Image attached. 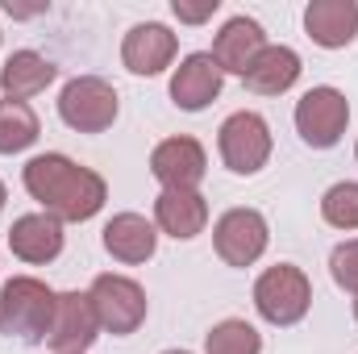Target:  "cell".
<instances>
[{
    "instance_id": "obj_12",
    "label": "cell",
    "mask_w": 358,
    "mask_h": 354,
    "mask_svg": "<svg viewBox=\"0 0 358 354\" xmlns=\"http://www.w3.org/2000/svg\"><path fill=\"white\" fill-rule=\"evenodd\" d=\"M150 171L163 187H196L208 171V155L196 138H167L155 146Z\"/></svg>"
},
{
    "instance_id": "obj_27",
    "label": "cell",
    "mask_w": 358,
    "mask_h": 354,
    "mask_svg": "<svg viewBox=\"0 0 358 354\" xmlns=\"http://www.w3.org/2000/svg\"><path fill=\"white\" fill-rule=\"evenodd\" d=\"M355 321H358V300H355Z\"/></svg>"
},
{
    "instance_id": "obj_22",
    "label": "cell",
    "mask_w": 358,
    "mask_h": 354,
    "mask_svg": "<svg viewBox=\"0 0 358 354\" xmlns=\"http://www.w3.org/2000/svg\"><path fill=\"white\" fill-rule=\"evenodd\" d=\"M321 217L334 229H358V183H334L321 200Z\"/></svg>"
},
{
    "instance_id": "obj_26",
    "label": "cell",
    "mask_w": 358,
    "mask_h": 354,
    "mask_svg": "<svg viewBox=\"0 0 358 354\" xmlns=\"http://www.w3.org/2000/svg\"><path fill=\"white\" fill-rule=\"evenodd\" d=\"M163 354H192V351H163Z\"/></svg>"
},
{
    "instance_id": "obj_1",
    "label": "cell",
    "mask_w": 358,
    "mask_h": 354,
    "mask_svg": "<svg viewBox=\"0 0 358 354\" xmlns=\"http://www.w3.org/2000/svg\"><path fill=\"white\" fill-rule=\"evenodd\" d=\"M25 192L59 221H88L104 208L108 187L92 167H80L67 155H38L25 163Z\"/></svg>"
},
{
    "instance_id": "obj_4",
    "label": "cell",
    "mask_w": 358,
    "mask_h": 354,
    "mask_svg": "<svg viewBox=\"0 0 358 354\" xmlns=\"http://www.w3.org/2000/svg\"><path fill=\"white\" fill-rule=\"evenodd\" d=\"M88 300L96 309L100 330H108L113 338H125V334H134L146 321V292L129 275H113V271L96 275L88 288Z\"/></svg>"
},
{
    "instance_id": "obj_6",
    "label": "cell",
    "mask_w": 358,
    "mask_h": 354,
    "mask_svg": "<svg viewBox=\"0 0 358 354\" xmlns=\"http://www.w3.org/2000/svg\"><path fill=\"white\" fill-rule=\"evenodd\" d=\"M346 121H350V104L338 88L321 84V88H308L296 100V129L313 150L338 146L342 134H346Z\"/></svg>"
},
{
    "instance_id": "obj_8",
    "label": "cell",
    "mask_w": 358,
    "mask_h": 354,
    "mask_svg": "<svg viewBox=\"0 0 358 354\" xmlns=\"http://www.w3.org/2000/svg\"><path fill=\"white\" fill-rule=\"evenodd\" d=\"M267 217L259 208H229L217 225H213V246L221 255V263L229 267H250L263 259L267 250Z\"/></svg>"
},
{
    "instance_id": "obj_16",
    "label": "cell",
    "mask_w": 358,
    "mask_h": 354,
    "mask_svg": "<svg viewBox=\"0 0 358 354\" xmlns=\"http://www.w3.org/2000/svg\"><path fill=\"white\" fill-rule=\"evenodd\" d=\"M304 29L317 46L342 50L358 34V4L355 0H313L304 8Z\"/></svg>"
},
{
    "instance_id": "obj_21",
    "label": "cell",
    "mask_w": 358,
    "mask_h": 354,
    "mask_svg": "<svg viewBox=\"0 0 358 354\" xmlns=\"http://www.w3.org/2000/svg\"><path fill=\"white\" fill-rule=\"evenodd\" d=\"M204 354H263V338H259V330L250 321L229 317V321H221V325L208 330Z\"/></svg>"
},
{
    "instance_id": "obj_24",
    "label": "cell",
    "mask_w": 358,
    "mask_h": 354,
    "mask_svg": "<svg viewBox=\"0 0 358 354\" xmlns=\"http://www.w3.org/2000/svg\"><path fill=\"white\" fill-rule=\"evenodd\" d=\"M217 4H221V0H204V4H183V0H176L171 8H176L179 21H192V25H200V21H208V17L217 13Z\"/></svg>"
},
{
    "instance_id": "obj_18",
    "label": "cell",
    "mask_w": 358,
    "mask_h": 354,
    "mask_svg": "<svg viewBox=\"0 0 358 354\" xmlns=\"http://www.w3.org/2000/svg\"><path fill=\"white\" fill-rule=\"evenodd\" d=\"M55 76H59V67L50 59H42L34 50H17V55H8V63L0 71V92H4V100H21L25 104L29 96L50 88Z\"/></svg>"
},
{
    "instance_id": "obj_9",
    "label": "cell",
    "mask_w": 358,
    "mask_h": 354,
    "mask_svg": "<svg viewBox=\"0 0 358 354\" xmlns=\"http://www.w3.org/2000/svg\"><path fill=\"white\" fill-rule=\"evenodd\" d=\"M96 334H100V321H96L88 292H59L46 342L59 354H84L96 342Z\"/></svg>"
},
{
    "instance_id": "obj_13",
    "label": "cell",
    "mask_w": 358,
    "mask_h": 354,
    "mask_svg": "<svg viewBox=\"0 0 358 354\" xmlns=\"http://www.w3.org/2000/svg\"><path fill=\"white\" fill-rule=\"evenodd\" d=\"M171 59H176V34L159 21L134 25L121 42V63L134 76H159L163 67H171Z\"/></svg>"
},
{
    "instance_id": "obj_5",
    "label": "cell",
    "mask_w": 358,
    "mask_h": 354,
    "mask_svg": "<svg viewBox=\"0 0 358 354\" xmlns=\"http://www.w3.org/2000/svg\"><path fill=\"white\" fill-rule=\"evenodd\" d=\"M217 146H221V159L234 176H255L271 159V125L259 113L242 108V113L225 117V125L217 134Z\"/></svg>"
},
{
    "instance_id": "obj_20",
    "label": "cell",
    "mask_w": 358,
    "mask_h": 354,
    "mask_svg": "<svg viewBox=\"0 0 358 354\" xmlns=\"http://www.w3.org/2000/svg\"><path fill=\"white\" fill-rule=\"evenodd\" d=\"M42 134L38 113L21 100H0V155H17L25 146H34Z\"/></svg>"
},
{
    "instance_id": "obj_14",
    "label": "cell",
    "mask_w": 358,
    "mask_h": 354,
    "mask_svg": "<svg viewBox=\"0 0 358 354\" xmlns=\"http://www.w3.org/2000/svg\"><path fill=\"white\" fill-rule=\"evenodd\" d=\"M155 225L163 234H171L179 242L204 234L208 225V200L196 192V187H163L159 200H155Z\"/></svg>"
},
{
    "instance_id": "obj_17",
    "label": "cell",
    "mask_w": 358,
    "mask_h": 354,
    "mask_svg": "<svg viewBox=\"0 0 358 354\" xmlns=\"http://www.w3.org/2000/svg\"><path fill=\"white\" fill-rule=\"evenodd\" d=\"M159 246V229L138 213H117L104 225V250L121 263H146Z\"/></svg>"
},
{
    "instance_id": "obj_15",
    "label": "cell",
    "mask_w": 358,
    "mask_h": 354,
    "mask_svg": "<svg viewBox=\"0 0 358 354\" xmlns=\"http://www.w3.org/2000/svg\"><path fill=\"white\" fill-rule=\"evenodd\" d=\"M8 246L21 263H50L63 255V221L50 213H25L13 221Z\"/></svg>"
},
{
    "instance_id": "obj_2",
    "label": "cell",
    "mask_w": 358,
    "mask_h": 354,
    "mask_svg": "<svg viewBox=\"0 0 358 354\" xmlns=\"http://www.w3.org/2000/svg\"><path fill=\"white\" fill-rule=\"evenodd\" d=\"M55 300H59V292H50L34 275L8 279L0 288V330L21 342H42L55 321Z\"/></svg>"
},
{
    "instance_id": "obj_23",
    "label": "cell",
    "mask_w": 358,
    "mask_h": 354,
    "mask_svg": "<svg viewBox=\"0 0 358 354\" xmlns=\"http://www.w3.org/2000/svg\"><path fill=\"white\" fill-rule=\"evenodd\" d=\"M329 275H334V283H338L342 292H355L358 296V238L334 246V255H329Z\"/></svg>"
},
{
    "instance_id": "obj_28",
    "label": "cell",
    "mask_w": 358,
    "mask_h": 354,
    "mask_svg": "<svg viewBox=\"0 0 358 354\" xmlns=\"http://www.w3.org/2000/svg\"><path fill=\"white\" fill-rule=\"evenodd\" d=\"M355 155H358V150H355Z\"/></svg>"
},
{
    "instance_id": "obj_7",
    "label": "cell",
    "mask_w": 358,
    "mask_h": 354,
    "mask_svg": "<svg viewBox=\"0 0 358 354\" xmlns=\"http://www.w3.org/2000/svg\"><path fill=\"white\" fill-rule=\"evenodd\" d=\"M59 117L80 134H104L117 121V92L100 76H80L59 96Z\"/></svg>"
},
{
    "instance_id": "obj_3",
    "label": "cell",
    "mask_w": 358,
    "mask_h": 354,
    "mask_svg": "<svg viewBox=\"0 0 358 354\" xmlns=\"http://www.w3.org/2000/svg\"><path fill=\"white\" fill-rule=\"evenodd\" d=\"M313 304V283L300 267L292 263H279V267H267L255 283V309L259 317L271 321V325H296L304 321Z\"/></svg>"
},
{
    "instance_id": "obj_25",
    "label": "cell",
    "mask_w": 358,
    "mask_h": 354,
    "mask_svg": "<svg viewBox=\"0 0 358 354\" xmlns=\"http://www.w3.org/2000/svg\"><path fill=\"white\" fill-rule=\"evenodd\" d=\"M4 200H8V192H4V183H0V208H4Z\"/></svg>"
},
{
    "instance_id": "obj_10",
    "label": "cell",
    "mask_w": 358,
    "mask_h": 354,
    "mask_svg": "<svg viewBox=\"0 0 358 354\" xmlns=\"http://www.w3.org/2000/svg\"><path fill=\"white\" fill-rule=\"evenodd\" d=\"M221 84H225V71L217 67V59L208 50H196L187 55L171 76V100H176L183 113H200L208 108L217 96H221Z\"/></svg>"
},
{
    "instance_id": "obj_11",
    "label": "cell",
    "mask_w": 358,
    "mask_h": 354,
    "mask_svg": "<svg viewBox=\"0 0 358 354\" xmlns=\"http://www.w3.org/2000/svg\"><path fill=\"white\" fill-rule=\"evenodd\" d=\"M263 50H267L263 25H259L255 17H229V21L221 25V34H217V42H213L208 55L217 59V67H221L225 76H246L250 63H255Z\"/></svg>"
},
{
    "instance_id": "obj_19",
    "label": "cell",
    "mask_w": 358,
    "mask_h": 354,
    "mask_svg": "<svg viewBox=\"0 0 358 354\" xmlns=\"http://www.w3.org/2000/svg\"><path fill=\"white\" fill-rule=\"evenodd\" d=\"M242 80H246V88L259 92V96H279V92H287L300 80V55L292 46H267L250 63V71Z\"/></svg>"
}]
</instances>
